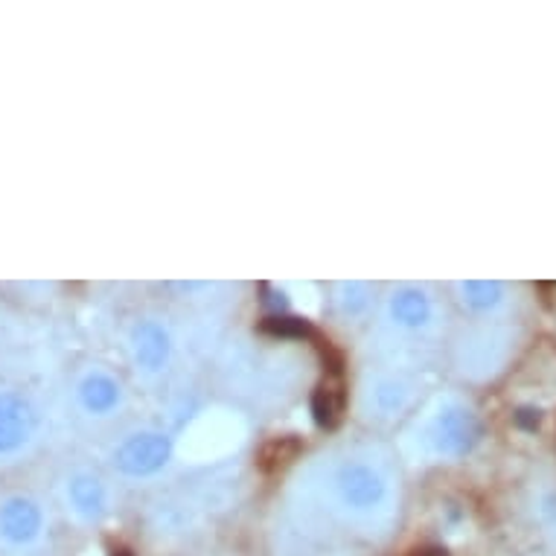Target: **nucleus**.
Listing matches in <instances>:
<instances>
[{
    "instance_id": "obj_7",
    "label": "nucleus",
    "mask_w": 556,
    "mask_h": 556,
    "mask_svg": "<svg viewBox=\"0 0 556 556\" xmlns=\"http://www.w3.org/2000/svg\"><path fill=\"white\" fill-rule=\"evenodd\" d=\"M128 353L143 376H161L173 362V336L155 318L137 320L128 332Z\"/></svg>"
},
{
    "instance_id": "obj_13",
    "label": "nucleus",
    "mask_w": 556,
    "mask_h": 556,
    "mask_svg": "<svg viewBox=\"0 0 556 556\" xmlns=\"http://www.w3.org/2000/svg\"><path fill=\"white\" fill-rule=\"evenodd\" d=\"M336 303L338 309L344 318H362L367 309H370V286L367 283H341L338 286V294H336Z\"/></svg>"
},
{
    "instance_id": "obj_14",
    "label": "nucleus",
    "mask_w": 556,
    "mask_h": 556,
    "mask_svg": "<svg viewBox=\"0 0 556 556\" xmlns=\"http://www.w3.org/2000/svg\"><path fill=\"white\" fill-rule=\"evenodd\" d=\"M539 519L545 525V533L556 536V493H545L539 498Z\"/></svg>"
},
{
    "instance_id": "obj_4",
    "label": "nucleus",
    "mask_w": 556,
    "mask_h": 556,
    "mask_svg": "<svg viewBox=\"0 0 556 556\" xmlns=\"http://www.w3.org/2000/svg\"><path fill=\"white\" fill-rule=\"evenodd\" d=\"M384 320L400 332L408 336H426L440 324V306L438 298L426 289V286H396L388 298H384Z\"/></svg>"
},
{
    "instance_id": "obj_6",
    "label": "nucleus",
    "mask_w": 556,
    "mask_h": 556,
    "mask_svg": "<svg viewBox=\"0 0 556 556\" xmlns=\"http://www.w3.org/2000/svg\"><path fill=\"white\" fill-rule=\"evenodd\" d=\"M36 405L15 391H0V457L18 455L38 434Z\"/></svg>"
},
{
    "instance_id": "obj_10",
    "label": "nucleus",
    "mask_w": 556,
    "mask_h": 556,
    "mask_svg": "<svg viewBox=\"0 0 556 556\" xmlns=\"http://www.w3.org/2000/svg\"><path fill=\"white\" fill-rule=\"evenodd\" d=\"M414 402V384L402 376H382L365 391V410L379 420H393Z\"/></svg>"
},
{
    "instance_id": "obj_5",
    "label": "nucleus",
    "mask_w": 556,
    "mask_h": 556,
    "mask_svg": "<svg viewBox=\"0 0 556 556\" xmlns=\"http://www.w3.org/2000/svg\"><path fill=\"white\" fill-rule=\"evenodd\" d=\"M47 533L45 507L29 495H7L0 502V545L12 551L36 547Z\"/></svg>"
},
{
    "instance_id": "obj_8",
    "label": "nucleus",
    "mask_w": 556,
    "mask_h": 556,
    "mask_svg": "<svg viewBox=\"0 0 556 556\" xmlns=\"http://www.w3.org/2000/svg\"><path fill=\"white\" fill-rule=\"evenodd\" d=\"M64 504L83 525H100L111 513L109 483L91 469H79L64 481Z\"/></svg>"
},
{
    "instance_id": "obj_9",
    "label": "nucleus",
    "mask_w": 556,
    "mask_h": 556,
    "mask_svg": "<svg viewBox=\"0 0 556 556\" xmlns=\"http://www.w3.org/2000/svg\"><path fill=\"white\" fill-rule=\"evenodd\" d=\"M76 400H79V408L88 417L109 420V417H117L123 405H126V388L114 374L102 370V367H93L76 384Z\"/></svg>"
},
{
    "instance_id": "obj_3",
    "label": "nucleus",
    "mask_w": 556,
    "mask_h": 556,
    "mask_svg": "<svg viewBox=\"0 0 556 556\" xmlns=\"http://www.w3.org/2000/svg\"><path fill=\"white\" fill-rule=\"evenodd\" d=\"M173 452V440L166 438L164 431L140 429L119 440L111 455V464L126 478H152L169 466Z\"/></svg>"
},
{
    "instance_id": "obj_1",
    "label": "nucleus",
    "mask_w": 556,
    "mask_h": 556,
    "mask_svg": "<svg viewBox=\"0 0 556 556\" xmlns=\"http://www.w3.org/2000/svg\"><path fill=\"white\" fill-rule=\"evenodd\" d=\"M327 504L350 530H388L400 510V486L388 460L374 452H350L329 466Z\"/></svg>"
},
{
    "instance_id": "obj_11",
    "label": "nucleus",
    "mask_w": 556,
    "mask_h": 556,
    "mask_svg": "<svg viewBox=\"0 0 556 556\" xmlns=\"http://www.w3.org/2000/svg\"><path fill=\"white\" fill-rule=\"evenodd\" d=\"M504 358H507V338H498L495 332H481L472 341L464 344V374L475 376V379H486L495 370H502Z\"/></svg>"
},
{
    "instance_id": "obj_2",
    "label": "nucleus",
    "mask_w": 556,
    "mask_h": 556,
    "mask_svg": "<svg viewBox=\"0 0 556 556\" xmlns=\"http://www.w3.org/2000/svg\"><path fill=\"white\" fill-rule=\"evenodd\" d=\"M483 426L478 410L460 396H440L426 408L414 429L417 452L429 460H460L481 443Z\"/></svg>"
},
{
    "instance_id": "obj_12",
    "label": "nucleus",
    "mask_w": 556,
    "mask_h": 556,
    "mask_svg": "<svg viewBox=\"0 0 556 556\" xmlns=\"http://www.w3.org/2000/svg\"><path fill=\"white\" fill-rule=\"evenodd\" d=\"M455 292L457 301L475 315L498 312L510 301V289L498 280H460V283H455Z\"/></svg>"
}]
</instances>
